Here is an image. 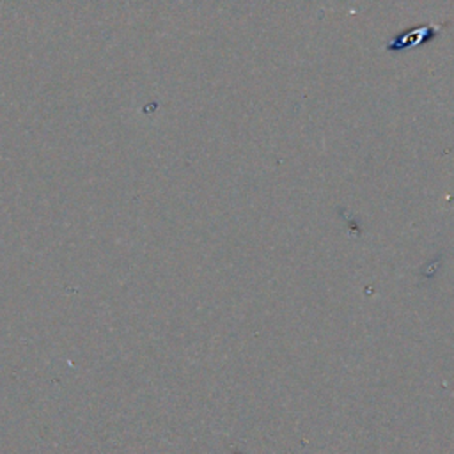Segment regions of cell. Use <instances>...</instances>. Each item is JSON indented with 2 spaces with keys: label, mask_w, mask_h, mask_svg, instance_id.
I'll return each mask as SVG.
<instances>
[{
  "label": "cell",
  "mask_w": 454,
  "mask_h": 454,
  "mask_svg": "<svg viewBox=\"0 0 454 454\" xmlns=\"http://www.w3.org/2000/svg\"><path fill=\"white\" fill-rule=\"evenodd\" d=\"M438 27L434 25H420V27H413L399 35H395L388 44L387 50L388 51H403L413 46H420L424 43L433 41L438 35Z\"/></svg>",
  "instance_id": "1"
}]
</instances>
